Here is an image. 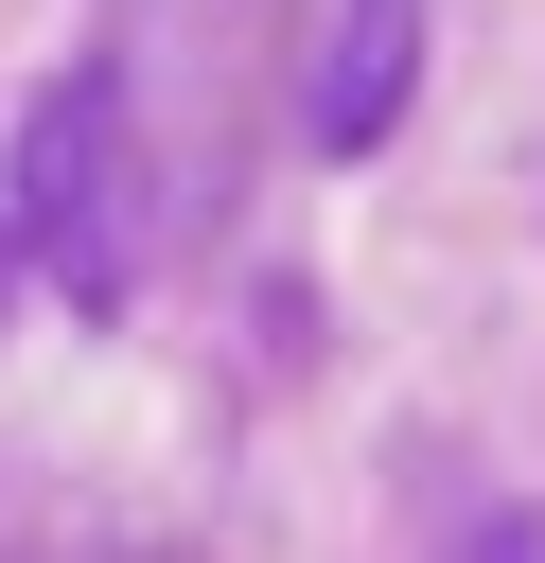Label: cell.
Returning <instances> with one entry per match:
<instances>
[{
    "label": "cell",
    "instance_id": "3",
    "mask_svg": "<svg viewBox=\"0 0 545 563\" xmlns=\"http://www.w3.org/2000/svg\"><path fill=\"white\" fill-rule=\"evenodd\" d=\"M457 563H545V510H492V528H457Z\"/></svg>",
    "mask_w": 545,
    "mask_h": 563
},
{
    "label": "cell",
    "instance_id": "4",
    "mask_svg": "<svg viewBox=\"0 0 545 563\" xmlns=\"http://www.w3.org/2000/svg\"><path fill=\"white\" fill-rule=\"evenodd\" d=\"M0 317H18V229H0Z\"/></svg>",
    "mask_w": 545,
    "mask_h": 563
},
{
    "label": "cell",
    "instance_id": "2",
    "mask_svg": "<svg viewBox=\"0 0 545 563\" xmlns=\"http://www.w3.org/2000/svg\"><path fill=\"white\" fill-rule=\"evenodd\" d=\"M404 88H422V0H334L316 53H299V141L316 158H387Z\"/></svg>",
    "mask_w": 545,
    "mask_h": 563
},
{
    "label": "cell",
    "instance_id": "1",
    "mask_svg": "<svg viewBox=\"0 0 545 563\" xmlns=\"http://www.w3.org/2000/svg\"><path fill=\"white\" fill-rule=\"evenodd\" d=\"M158 246V141H141V88L123 70H53L18 106V264H53L88 317L141 282Z\"/></svg>",
    "mask_w": 545,
    "mask_h": 563
}]
</instances>
